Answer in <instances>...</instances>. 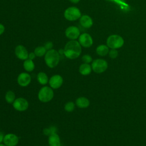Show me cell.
Segmentation results:
<instances>
[{"label": "cell", "mask_w": 146, "mask_h": 146, "mask_svg": "<svg viewBox=\"0 0 146 146\" xmlns=\"http://www.w3.org/2000/svg\"><path fill=\"white\" fill-rule=\"evenodd\" d=\"M64 55L69 59L78 58L82 52V46L78 41L70 40L64 47Z\"/></svg>", "instance_id": "1"}, {"label": "cell", "mask_w": 146, "mask_h": 146, "mask_svg": "<svg viewBox=\"0 0 146 146\" xmlns=\"http://www.w3.org/2000/svg\"><path fill=\"white\" fill-rule=\"evenodd\" d=\"M60 61V55L56 50L51 49L47 51L44 55V62L49 68H55Z\"/></svg>", "instance_id": "2"}, {"label": "cell", "mask_w": 146, "mask_h": 146, "mask_svg": "<svg viewBox=\"0 0 146 146\" xmlns=\"http://www.w3.org/2000/svg\"><path fill=\"white\" fill-rule=\"evenodd\" d=\"M54 95L53 89L50 87L44 86L39 90L38 94V98L41 102L47 103L52 99Z\"/></svg>", "instance_id": "3"}, {"label": "cell", "mask_w": 146, "mask_h": 146, "mask_svg": "<svg viewBox=\"0 0 146 146\" xmlns=\"http://www.w3.org/2000/svg\"><path fill=\"white\" fill-rule=\"evenodd\" d=\"M124 43L123 38L116 34L109 36L107 39V46L111 49L119 48L123 46Z\"/></svg>", "instance_id": "4"}, {"label": "cell", "mask_w": 146, "mask_h": 146, "mask_svg": "<svg viewBox=\"0 0 146 146\" xmlns=\"http://www.w3.org/2000/svg\"><path fill=\"white\" fill-rule=\"evenodd\" d=\"M64 17L69 21H75L81 17V12L78 7L71 6L64 10Z\"/></svg>", "instance_id": "5"}, {"label": "cell", "mask_w": 146, "mask_h": 146, "mask_svg": "<svg viewBox=\"0 0 146 146\" xmlns=\"http://www.w3.org/2000/svg\"><path fill=\"white\" fill-rule=\"evenodd\" d=\"M91 67L95 72L100 74L104 72L107 70L108 63L106 60L103 59H96L92 61Z\"/></svg>", "instance_id": "6"}, {"label": "cell", "mask_w": 146, "mask_h": 146, "mask_svg": "<svg viewBox=\"0 0 146 146\" xmlns=\"http://www.w3.org/2000/svg\"><path fill=\"white\" fill-rule=\"evenodd\" d=\"M29 104L28 101L23 98H16L13 103L14 108L19 112H23L26 111L29 107Z\"/></svg>", "instance_id": "7"}, {"label": "cell", "mask_w": 146, "mask_h": 146, "mask_svg": "<svg viewBox=\"0 0 146 146\" xmlns=\"http://www.w3.org/2000/svg\"><path fill=\"white\" fill-rule=\"evenodd\" d=\"M79 43L81 46L88 48L90 47L93 44V39L91 36L88 33H83L79 36Z\"/></svg>", "instance_id": "8"}, {"label": "cell", "mask_w": 146, "mask_h": 146, "mask_svg": "<svg viewBox=\"0 0 146 146\" xmlns=\"http://www.w3.org/2000/svg\"><path fill=\"white\" fill-rule=\"evenodd\" d=\"M79 29L75 26H70L65 30L66 36L70 40H75L80 35Z\"/></svg>", "instance_id": "9"}, {"label": "cell", "mask_w": 146, "mask_h": 146, "mask_svg": "<svg viewBox=\"0 0 146 146\" xmlns=\"http://www.w3.org/2000/svg\"><path fill=\"white\" fill-rule=\"evenodd\" d=\"M63 83V79L62 76L59 74L52 75L48 80L50 87L52 89H58L60 88Z\"/></svg>", "instance_id": "10"}, {"label": "cell", "mask_w": 146, "mask_h": 146, "mask_svg": "<svg viewBox=\"0 0 146 146\" xmlns=\"http://www.w3.org/2000/svg\"><path fill=\"white\" fill-rule=\"evenodd\" d=\"M19 142V137L14 133H9L5 135L3 144L7 146H16Z\"/></svg>", "instance_id": "11"}, {"label": "cell", "mask_w": 146, "mask_h": 146, "mask_svg": "<svg viewBox=\"0 0 146 146\" xmlns=\"http://www.w3.org/2000/svg\"><path fill=\"white\" fill-rule=\"evenodd\" d=\"M31 81V78L30 74L27 72H21L19 74L17 78L18 84L21 87L28 86Z\"/></svg>", "instance_id": "12"}, {"label": "cell", "mask_w": 146, "mask_h": 146, "mask_svg": "<svg viewBox=\"0 0 146 146\" xmlns=\"http://www.w3.org/2000/svg\"><path fill=\"white\" fill-rule=\"evenodd\" d=\"M29 54L27 49L23 45L19 44L15 48V55L19 59L26 60L29 58Z\"/></svg>", "instance_id": "13"}, {"label": "cell", "mask_w": 146, "mask_h": 146, "mask_svg": "<svg viewBox=\"0 0 146 146\" xmlns=\"http://www.w3.org/2000/svg\"><path fill=\"white\" fill-rule=\"evenodd\" d=\"M80 25L86 29L90 28L93 25L92 18L88 15H83L81 16L79 19Z\"/></svg>", "instance_id": "14"}, {"label": "cell", "mask_w": 146, "mask_h": 146, "mask_svg": "<svg viewBox=\"0 0 146 146\" xmlns=\"http://www.w3.org/2000/svg\"><path fill=\"white\" fill-rule=\"evenodd\" d=\"M48 143L49 146H61V140L59 136L56 133L49 135Z\"/></svg>", "instance_id": "15"}, {"label": "cell", "mask_w": 146, "mask_h": 146, "mask_svg": "<svg viewBox=\"0 0 146 146\" xmlns=\"http://www.w3.org/2000/svg\"><path fill=\"white\" fill-rule=\"evenodd\" d=\"M90 100L86 97L81 96L76 99L75 104L80 108H86L90 106Z\"/></svg>", "instance_id": "16"}, {"label": "cell", "mask_w": 146, "mask_h": 146, "mask_svg": "<svg viewBox=\"0 0 146 146\" xmlns=\"http://www.w3.org/2000/svg\"><path fill=\"white\" fill-rule=\"evenodd\" d=\"M91 71H92L91 66H90L88 63H83L82 64H80L79 68V71L80 74L84 76L88 75L89 74H90L91 72Z\"/></svg>", "instance_id": "17"}, {"label": "cell", "mask_w": 146, "mask_h": 146, "mask_svg": "<svg viewBox=\"0 0 146 146\" xmlns=\"http://www.w3.org/2000/svg\"><path fill=\"white\" fill-rule=\"evenodd\" d=\"M36 79L39 83H40L41 85H43V86L47 84L48 83V80H49L47 75L44 72H39L37 74Z\"/></svg>", "instance_id": "18"}, {"label": "cell", "mask_w": 146, "mask_h": 146, "mask_svg": "<svg viewBox=\"0 0 146 146\" xmlns=\"http://www.w3.org/2000/svg\"><path fill=\"white\" fill-rule=\"evenodd\" d=\"M109 47L105 44H100L96 48V52L99 56H106L109 52Z\"/></svg>", "instance_id": "19"}, {"label": "cell", "mask_w": 146, "mask_h": 146, "mask_svg": "<svg viewBox=\"0 0 146 146\" xmlns=\"http://www.w3.org/2000/svg\"><path fill=\"white\" fill-rule=\"evenodd\" d=\"M23 66L24 69L27 72H31L35 68V64L33 60L30 59H27L26 60H24L23 63Z\"/></svg>", "instance_id": "20"}, {"label": "cell", "mask_w": 146, "mask_h": 146, "mask_svg": "<svg viewBox=\"0 0 146 146\" xmlns=\"http://www.w3.org/2000/svg\"><path fill=\"white\" fill-rule=\"evenodd\" d=\"M5 99L6 102L8 104H13L14 100H15V93L12 91H8L6 92L5 96Z\"/></svg>", "instance_id": "21"}, {"label": "cell", "mask_w": 146, "mask_h": 146, "mask_svg": "<svg viewBox=\"0 0 146 146\" xmlns=\"http://www.w3.org/2000/svg\"><path fill=\"white\" fill-rule=\"evenodd\" d=\"M47 52L46 49L44 46H38L36 47L34 50V53L36 55V56L38 57H42L43 56H44L46 53Z\"/></svg>", "instance_id": "22"}, {"label": "cell", "mask_w": 146, "mask_h": 146, "mask_svg": "<svg viewBox=\"0 0 146 146\" xmlns=\"http://www.w3.org/2000/svg\"><path fill=\"white\" fill-rule=\"evenodd\" d=\"M75 107V104L73 102H68L64 105V109L67 112H72Z\"/></svg>", "instance_id": "23"}, {"label": "cell", "mask_w": 146, "mask_h": 146, "mask_svg": "<svg viewBox=\"0 0 146 146\" xmlns=\"http://www.w3.org/2000/svg\"><path fill=\"white\" fill-rule=\"evenodd\" d=\"M43 133L46 135H50L52 133H56V128L54 127H50L49 128H46L43 130Z\"/></svg>", "instance_id": "24"}, {"label": "cell", "mask_w": 146, "mask_h": 146, "mask_svg": "<svg viewBox=\"0 0 146 146\" xmlns=\"http://www.w3.org/2000/svg\"><path fill=\"white\" fill-rule=\"evenodd\" d=\"M82 60L84 63H88V64H89L90 63L92 62V58L91 56H90L88 54H85V55H83V56L82 57Z\"/></svg>", "instance_id": "25"}, {"label": "cell", "mask_w": 146, "mask_h": 146, "mask_svg": "<svg viewBox=\"0 0 146 146\" xmlns=\"http://www.w3.org/2000/svg\"><path fill=\"white\" fill-rule=\"evenodd\" d=\"M109 56L112 59H115L118 56V51L116 49H111L108 52Z\"/></svg>", "instance_id": "26"}, {"label": "cell", "mask_w": 146, "mask_h": 146, "mask_svg": "<svg viewBox=\"0 0 146 146\" xmlns=\"http://www.w3.org/2000/svg\"><path fill=\"white\" fill-rule=\"evenodd\" d=\"M44 47H45V48L46 49L47 51L50 50L51 49H52V47H53V43L51 42H47L46 43H45Z\"/></svg>", "instance_id": "27"}, {"label": "cell", "mask_w": 146, "mask_h": 146, "mask_svg": "<svg viewBox=\"0 0 146 146\" xmlns=\"http://www.w3.org/2000/svg\"><path fill=\"white\" fill-rule=\"evenodd\" d=\"M35 56H36V55H35V53L34 52H30L29 54V58H28V59H30L31 60H33V59H35Z\"/></svg>", "instance_id": "28"}, {"label": "cell", "mask_w": 146, "mask_h": 146, "mask_svg": "<svg viewBox=\"0 0 146 146\" xmlns=\"http://www.w3.org/2000/svg\"><path fill=\"white\" fill-rule=\"evenodd\" d=\"M5 30V26L2 24L0 23V35H2L4 33Z\"/></svg>", "instance_id": "29"}, {"label": "cell", "mask_w": 146, "mask_h": 146, "mask_svg": "<svg viewBox=\"0 0 146 146\" xmlns=\"http://www.w3.org/2000/svg\"><path fill=\"white\" fill-rule=\"evenodd\" d=\"M4 134L2 132L0 131V144L2 143L3 141V139H4Z\"/></svg>", "instance_id": "30"}, {"label": "cell", "mask_w": 146, "mask_h": 146, "mask_svg": "<svg viewBox=\"0 0 146 146\" xmlns=\"http://www.w3.org/2000/svg\"><path fill=\"white\" fill-rule=\"evenodd\" d=\"M58 52H59L60 55H64V49H62V48L59 49V51H58Z\"/></svg>", "instance_id": "31"}, {"label": "cell", "mask_w": 146, "mask_h": 146, "mask_svg": "<svg viewBox=\"0 0 146 146\" xmlns=\"http://www.w3.org/2000/svg\"><path fill=\"white\" fill-rule=\"evenodd\" d=\"M69 1L73 3H78L80 1V0H69Z\"/></svg>", "instance_id": "32"}, {"label": "cell", "mask_w": 146, "mask_h": 146, "mask_svg": "<svg viewBox=\"0 0 146 146\" xmlns=\"http://www.w3.org/2000/svg\"><path fill=\"white\" fill-rule=\"evenodd\" d=\"M0 146H7V145H6L5 144H2V143H1V144H0Z\"/></svg>", "instance_id": "33"}]
</instances>
